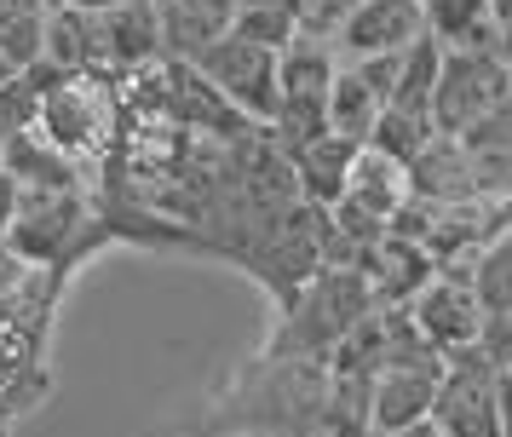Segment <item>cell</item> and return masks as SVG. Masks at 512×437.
<instances>
[{"mask_svg": "<svg viewBox=\"0 0 512 437\" xmlns=\"http://www.w3.org/2000/svg\"><path fill=\"white\" fill-rule=\"evenodd\" d=\"M369 311H374L369 288H363L357 271H317L300 294L288 299V317H282V328L271 334V357H277V363L328 357Z\"/></svg>", "mask_w": 512, "mask_h": 437, "instance_id": "cell-1", "label": "cell"}, {"mask_svg": "<svg viewBox=\"0 0 512 437\" xmlns=\"http://www.w3.org/2000/svg\"><path fill=\"white\" fill-rule=\"evenodd\" d=\"M116 110H121V98H116V81L110 75H58L41 92V104H35V133L81 167L98 150H110Z\"/></svg>", "mask_w": 512, "mask_h": 437, "instance_id": "cell-2", "label": "cell"}, {"mask_svg": "<svg viewBox=\"0 0 512 437\" xmlns=\"http://www.w3.org/2000/svg\"><path fill=\"white\" fill-rule=\"evenodd\" d=\"M196 75L208 81L225 104H231L248 127H271V115H277V52H265V46H248L236 41L231 29L219 35V41L196 58Z\"/></svg>", "mask_w": 512, "mask_h": 437, "instance_id": "cell-3", "label": "cell"}, {"mask_svg": "<svg viewBox=\"0 0 512 437\" xmlns=\"http://www.w3.org/2000/svg\"><path fill=\"white\" fill-rule=\"evenodd\" d=\"M507 98H512V75L495 52H443L438 92H432V127L443 138H461L472 121H484Z\"/></svg>", "mask_w": 512, "mask_h": 437, "instance_id": "cell-4", "label": "cell"}, {"mask_svg": "<svg viewBox=\"0 0 512 437\" xmlns=\"http://www.w3.org/2000/svg\"><path fill=\"white\" fill-rule=\"evenodd\" d=\"M495 374L484 351H455L443 357V380L432 397V426L438 437H501V414H495Z\"/></svg>", "mask_w": 512, "mask_h": 437, "instance_id": "cell-5", "label": "cell"}, {"mask_svg": "<svg viewBox=\"0 0 512 437\" xmlns=\"http://www.w3.org/2000/svg\"><path fill=\"white\" fill-rule=\"evenodd\" d=\"M409 328H415L420 340L432 345L438 357H455V351H472L478 345V328H484V305L472 299L466 288V276H449L438 271L415 299H409Z\"/></svg>", "mask_w": 512, "mask_h": 437, "instance_id": "cell-6", "label": "cell"}, {"mask_svg": "<svg viewBox=\"0 0 512 437\" xmlns=\"http://www.w3.org/2000/svg\"><path fill=\"white\" fill-rule=\"evenodd\" d=\"M426 35L420 23V0H357V12L340 23L334 52L340 64H363V58H397Z\"/></svg>", "mask_w": 512, "mask_h": 437, "instance_id": "cell-7", "label": "cell"}, {"mask_svg": "<svg viewBox=\"0 0 512 437\" xmlns=\"http://www.w3.org/2000/svg\"><path fill=\"white\" fill-rule=\"evenodd\" d=\"M98 46H104V75H127V69H156L162 64V23H156V0H127L116 12H98Z\"/></svg>", "mask_w": 512, "mask_h": 437, "instance_id": "cell-8", "label": "cell"}, {"mask_svg": "<svg viewBox=\"0 0 512 437\" xmlns=\"http://www.w3.org/2000/svg\"><path fill=\"white\" fill-rule=\"evenodd\" d=\"M41 64H47L52 75H104L98 12H81V6L52 0L47 6V46H41Z\"/></svg>", "mask_w": 512, "mask_h": 437, "instance_id": "cell-9", "label": "cell"}, {"mask_svg": "<svg viewBox=\"0 0 512 437\" xmlns=\"http://www.w3.org/2000/svg\"><path fill=\"white\" fill-rule=\"evenodd\" d=\"M340 202H351L357 213H369L374 225H392L397 207L409 202V167L363 144V150L351 156V179H346V196H340Z\"/></svg>", "mask_w": 512, "mask_h": 437, "instance_id": "cell-10", "label": "cell"}, {"mask_svg": "<svg viewBox=\"0 0 512 437\" xmlns=\"http://www.w3.org/2000/svg\"><path fill=\"white\" fill-rule=\"evenodd\" d=\"M351 156H357V144H346V138H334V133H323L317 144H305L300 156L288 161L300 207L328 213V207L340 202L346 196V179H351Z\"/></svg>", "mask_w": 512, "mask_h": 437, "instance_id": "cell-11", "label": "cell"}, {"mask_svg": "<svg viewBox=\"0 0 512 437\" xmlns=\"http://www.w3.org/2000/svg\"><path fill=\"white\" fill-rule=\"evenodd\" d=\"M420 23H426V41H438L443 52H495V35H501L489 0H420Z\"/></svg>", "mask_w": 512, "mask_h": 437, "instance_id": "cell-12", "label": "cell"}, {"mask_svg": "<svg viewBox=\"0 0 512 437\" xmlns=\"http://www.w3.org/2000/svg\"><path fill=\"white\" fill-rule=\"evenodd\" d=\"M0 173L18 184V190H87L81 167H75L64 150H52L47 138L35 133V127L12 133L6 156H0Z\"/></svg>", "mask_w": 512, "mask_h": 437, "instance_id": "cell-13", "label": "cell"}, {"mask_svg": "<svg viewBox=\"0 0 512 437\" xmlns=\"http://www.w3.org/2000/svg\"><path fill=\"white\" fill-rule=\"evenodd\" d=\"M340 75V52L334 41H317V35H300L277 52V92L282 98H311V104H328V87Z\"/></svg>", "mask_w": 512, "mask_h": 437, "instance_id": "cell-14", "label": "cell"}, {"mask_svg": "<svg viewBox=\"0 0 512 437\" xmlns=\"http://www.w3.org/2000/svg\"><path fill=\"white\" fill-rule=\"evenodd\" d=\"M449 276H466V288H472V299L484 305V317L489 311H512V225L495 230L484 248Z\"/></svg>", "mask_w": 512, "mask_h": 437, "instance_id": "cell-15", "label": "cell"}, {"mask_svg": "<svg viewBox=\"0 0 512 437\" xmlns=\"http://www.w3.org/2000/svg\"><path fill=\"white\" fill-rule=\"evenodd\" d=\"M380 110H386V104L363 87V75H357L351 64H340L334 87H328V133L363 150V144H369V133H374V121H380Z\"/></svg>", "mask_w": 512, "mask_h": 437, "instance_id": "cell-16", "label": "cell"}, {"mask_svg": "<svg viewBox=\"0 0 512 437\" xmlns=\"http://www.w3.org/2000/svg\"><path fill=\"white\" fill-rule=\"evenodd\" d=\"M47 6L52 0H0V58H12L18 69L41 64V46H47Z\"/></svg>", "mask_w": 512, "mask_h": 437, "instance_id": "cell-17", "label": "cell"}, {"mask_svg": "<svg viewBox=\"0 0 512 437\" xmlns=\"http://www.w3.org/2000/svg\"><path fill=\"white\" fill-rule=\"evenodd\" d=\"M438 69H443V46L420 35L403 58H397V81H392V110H415L432 115V92H438Z\"/></svg>", "mask_w": 512, "mask_h": 437, "instance_id": "cell-18", "label": "cell"}, {"mask_svg": "<svg viewBox=\"0 0 512 437\" xmlns=\"http://www.w3.org/2000/svg\"><path fill=\"white\" fill-rule=\"evenodd\" d=\"M438 138V127H432V115H415V110H380V121H374V133H369V150H380V156H392V161H409L426 150Z\"/></svg>", "mask_w": 512, "mask_h": 437, "instance_id": "cell-19", "label": "cell"}, {"mask_svg": "<svg viewBox=\"0 0 512 437\" xmlns=\"http://www.w3.org/2000/svg\"><path fill=\"white\" fill-rule=\"evenodd\" d=\"M231 35L248 46H265V52H282L294 41V12L288 6H248V12H231Z\"/></svg>", "mask_w": 512, "mask_h": 437, "instance_id": "cell-20", "label": "cell"}, {"mask_svg": "<svg viewBox=\"0 0 512 437\" xmlns=\"http://www.w3.org/2000/svg\"><path fill=\"white\" fill-rule=\"evenodd\" d=\"M455 144L472 150V156H512V98H507V104H495L484 121H472Z\"/></svg>", "mask_w": 512, "mask_h": 437, "instance_id": "cell-21", "label": "cell"}, {"mask_svg": "<svg viewBox=\"0 0 512 437\" xmlns=\"http://www.w3.org/2000/svg\"><path fill=\"white\" fill-rule=\"evenodd\" d=\"M288 12H294V29H300V35L334 41V35H340V23L357 12V0H288Z\"/></svg>", "mask_w": 512, "mask_h": 437, "instance_id": "cell-22", "label": "cell"}, {"mask_svg": "<svg viewBox=\"0 0 512 437\" xmlns=\"http://www.w3.org/2000/svg\"><path fill=\"white\" fill-rule=\"evenodd\" d=\"M478 351L495 368H512V311H489L484 328H478Z\"/></svg>", "mask_w": 512, "mask_h": 437, "instance_id": "cell-23", "label": "cell"}, {"mask_svg": "<svg viewBox=\"0 0 512 437\" xmlns=\"http://www.w3.org/2000/svg\"><path fill=\"white\" fill-rule=\"evenodd\" d=\"M495 414H501V437H512V368L495 374Z\"/></svg>", "mask_w": 512, "mask_h": 437, "instance_id": "cell-24", "label": "cell"}, {"mask_svg": "<svg viewBox=\"0 0 512 437\" xmlns=\"http://www.w3.org/2000/svg\"><path fill=\"white\" fill-rule=\"evenodd\" d=\"M12 213H18V184L0 173V242H6V230H12Z\"/></svg>", "mask_w": 512, "mask_h": 437, "instance_id": "cell-25", "label": "cell"}, {"mask_svg": "<svg viewBox=\"0 0 512 437\" xmlns=\"http://www.w3.org/2000/svg\"><path fill=\"white\" fill-rule=\"evenodd\" d=\"M173 6H190V12H213V18H231V0H173Z\"/></svg>", "mask_w": 512, "mask_h": 437, "instance_id": "cell-26", "label": "cell"}, {"mask_svg": "<svg viewBox=\"0 0 512 437\" xmlns=\"http://www.w3.org/2000/svg\"><path fill=\"white\" fill-rule=\"evenodd\" d=\"M495 58L507 64V75H512V18L501 23V35H495Z\"/></svg>", "mask_w": 512, "mask_h": 437, "instance_id": "cell-27", "label": "cell"}, {"mask_svg": "<svg viewBox=\"0 0 512 437\" xmlns=\"http://www.w3.org/2000/svg\"><path fill=\"white\" fill-rule=\"evenodd\" d=\"M64 6H81V12H116L127 0H64Z\"/></svg>", "mask_w": 512, "mask_h": 437, "instance_id": "cell-28", "label": "cell"}, {"mask_svg": "<svg viewBox=\"0 0 512 437\" xmlns=\"http://www.w3.org/2000/svg\"><path fill=\"white\" fill-rule=\"evenodd\" d=\"M18 75H24V69L12 64V58H0V92H6V87H18Z\"/></svg>", "mask_w": 512, "mask_h": 437, "instance_id": "cell-29", "label": "cell"}, {"mask_svg": "<svg viewBox=\"0 0 512 437\" xmlns=\"http://www.w3.org/2000/svg\"><path fill=\"white\" fill-rule=\"evenodd\" d=\"M397 437H438V426H432V420H420V426H409V432H397Z\"/></svg>", "mask_w": 512, "mask_h": 437, "instance_id": "cell-30", "label": "cell"}, {"mask_svg": "<svg viewBox=\"0 0 512 437\" xmlns=\"http://www.w3.org/2000/svg\"><path fill=\"white\" fill-rule=\"evenodd\" d=\"M12 133H18V127H12V121L0 115V156H6V144H12Z\"/></svg>", "mask_w": 512, "mask_h": 437, "instance_id": "cell-31", "label": "cell"}]
</instances>
